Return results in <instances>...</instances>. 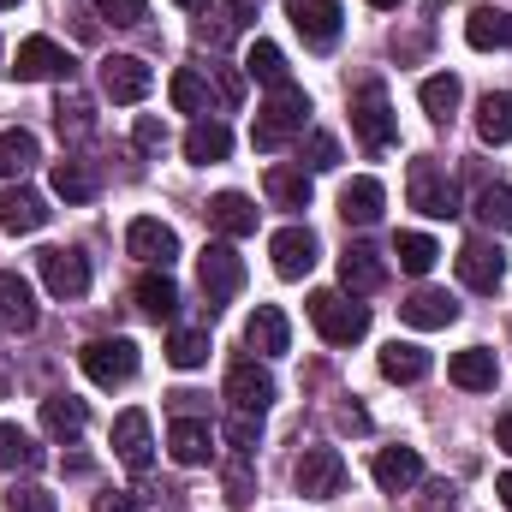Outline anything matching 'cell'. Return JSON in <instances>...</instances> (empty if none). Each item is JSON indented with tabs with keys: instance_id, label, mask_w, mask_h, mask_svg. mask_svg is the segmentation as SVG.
<instances>
[{
	"instance_id": "8fae6325",
	"label": "cell",
	"mask_w": 512,
	"mask_h": 512,
	"mask_svg": "<svg viewBox=\"0 0 512 512\" xmlns=\"http://www.w3.org/2000/svg\"><path fill=\"white\" fill-rule=\"evenodd\" d=\"M268 256H274V274H280V280H304V274L316 268L322 245H316L310 227H280V233L268 239Z\"/></svg>"
},
{
	"instance_id": "484cf974",
	"label": "cell",
	"mask_w": 512,
	"mask_h": 512,
	"mask_svg": "<svg viewBox=\"0 0 512 512\" xmlns=\"http://www.w3.org/2000/svg\"><path fill=\"white\" fill-rule=\"evenodd\" d=\"M387 280V262L370 245H346V256H340V286L352 292V298H364V292H376Z\"/></svg>"
},
{
	"instance_id": "83f0119b",
	"label": "cell",
	"mask_w": 512,
	"mask_h": 512,
	"mask_svg": "<svg viewBox=\"0 0 512 512\" xmlns=\"http://www.w3.org/2000/svg\"><path fill=\"white\" fill-rule=\"evenodd\" d=\"M167 453L179 459V465H209V423L203 417H173L167 423Z\"/></svg>"
},
{
	"instance_id": "ffe728a7",
	"label": "cell",
	"mask_w": 512,
	"mask_h": 512,
	"mask_svg": "<svg viewBox=\"0 0 512 512\" xmlns=\"http://www.w3.org/2000/svg\"><path fill=\"white\" fill-rule=\"evenodd\" d=\"M376 483H382L387 495L417 489V483H423V453H417V447H382V453H376Z\"/></svg>"
},
{
	"instance_id": "4dcf8cb0",
	"label": "cell",
	"mask_w": 512,
	"mask_h": 512,
	"mask_svg": "<svg viewBox=\"0 0 512 512\" xmlns=\"http://www.w3.org/2000/svg\"><path fill=\"white\" fill-rule=\"evenodd\" d=\"M465 42L471 48H512V12L507 6H477L471 18H465Z\"/></svg>"
},
{
	"instance_id": "5bb4252c",
	"label": "cell",
	"mask_w": 512,
	"mask_h": 512,
	"mask_svg": "<svg viewBox=\"0 0 512 512\" xmlns=\"http://www.w3.org/2000/svg\"><path fill=\"white\" fill-rule=\"evenodd\" d=\"M459 280H465L471 292H501V280H507V256H501V245L465 239V245H459Z\"/></svg>"
},
{
	"instance_id": "ba28073f",
	"label": "cell",
	"mask_w": 512,
	"mask_h": 512,
	"mask_svg": "<svg viewBox=\"0 0 512 512\" xmlns=\"http://www.w3.org/2000/svg\"><path fill=\"white\" fill-rule=\"evenodd\" d=\"M12 78H18V84L72 78V54H66L54 36H24V42H18V60H12Z\"/></svg>"
},
{
	"instance_id": "d4e9b609",
	"label": "cell",
	"mask_w": 512,
	"mask_h": 512,
	"mask_svg": "<svg viewBox=\"0 0 512 512\" xmlns=\"http://www.w3.org/2000/svg\"><path fill=\"white\" fill-rule=\"evenodd\" d=\"M382 203H387V191H382V179H352L346 191H340V215H346V227H376L382 221Z\"/></svg>"
},
{
	"instance_id": "74e56055",
	"label": "cell",
	"mask_w": 512,
	"mask_h": 512,
	"mask_svg": "<svg viewBox=\"0 0 512 512\" xmlns=\"http://www.w3.org/2000/svg\"><path fill=\"white\" fill-rule=\"evenodd\" d=\"M36 465H42V447L18 423H0V477L6 471H36Z\"/></svg>"
},
{
	"instance_id": "e575fe53",
	"label": "cell",
	"mask_w": 512,
	"mask_h": 512,
	"mask_svg": "<svg viewBox=\"0 0 512 512\" xmlns=\"http://www.w3.org/2000/svg\"><path fill=\"white\" fill-rule=\"evenodd\" d=\"M477 137L483 143H512V90H489L483 102H477Z\"/></svg>"
},
{
	"instance_id": "680465c9",
	"label": "cell",
	"mask_w": 512,
	"mask_h": 512,
	"mask_svg": "<svg viewBox=\"0 0 512 512\" xmlns=\"http://www.w3.org/2000/svg\"><path fill=\"white\" fill-rule=\"evenodd\" d=\"M495 495H501V507L512 512V471H507V477H501V483H495Z\"/></svg>"
},
{
	"instance_id": "f35d334b",
	"label": "cell",
	"mask_w": 512,
	"mask_h": 512,
	"mask_svg": "<svg viewBox=\"0 0 512 512\" xmlns=\"http://www.w3.org/2000/svg\"><path fill=\"white\" fill-rule=\"evenodd\" d=\"M245 72H251L256 84H268V90L292 84V72H286V54H280L274 42H262V36H256V42H251V54H245Z\"/></svg>"
},
{
	"instance_id": "5b68a950",
	"label": "cell",
	"mask_w": 512,
	"mask_h": 512,
	"mask_svg": "<svg viewBox=\"0 0 512 512\" xmlns=\"http://www.w3.org/2000/svg\"><path fill=\"white\" fill-rule=\"evenodd\" d=\"M197 286H203V298H209V316L245 286V262H239V251L233 245H203V256H197Z\"/></svg>"
},
{
	"instance_id": "c3c4849f",
	"label": "cell",
	"mask_w": 512,
	"mask_h": 512,
	"mask_svg": "<svg viewBox=\"0 0 512 512\" xmlns=\"http://www.w3.org/2000/svg\"><path fill=\"white\" fill-rule=\"evenodd\" d=\"M96 18H108V24L131 30V24H143V18H149V0H96Z\"/></svg>"
},
{
	"instance_id": "4316f807",
	"label": "cell",
	"mask_w": 512,
	"mask_h": 512,
	"mask_svg": "<svg viewBox=\"0 0 512 512\" xmlns=\"http://www.w3.org/2000/svg\"><path fill=\"white\" fill-rule=\"evenodd\" d=\"M137 310H143L149 322H173V316H179V286H173L167 268H149V274L137 280Z\"/></svg>"
},
{
	"instance_id": "6125c7cd",
	"label": "cell",
	"mask_w": 512,
	"mask_h": 512,
	"mask_svg": "<svg viewBox=\"0 0 512 512\" xmlns=\"http://www.w3.org/2000/svg\"><path fill=\"white\" fill-rule=\"evenodd\" d=\"M6 6H18V0H0V12H6Z\"/></svg>"
},
{
	"instance_id": "7402d4cb",
	"label": "cell",
	"mask_w": 512,
	"mask_h": 512,
	"mask_svg": "<svg viewBox=\"0 0 512 512\" xmlns=\"http://www.w3.org/2000/svg\"><path fill=\"white\" fill-rule=\"evenodd\" d=\"M399 316L411 322V328H447V322H459V304H453V292H435V286H417L405 304H399Z\"/></svg>"
},
{
	"instance_id": "836d02e7",
	"label": "cell",
	"mask_w": 512,
	"mask_h": 512,
	"mask_svg": "<svg viewBox=\"0 0 512 512\" xmlns=\"http://www.w3.org/2000/svg\"><path fill=\"white\" fill-rule=\"evenodd\" d=\"M54 191H60L66 203H96L102 173H96L90 161H60V167H54Z\"/></svg>"
},
{
	"instance_id": "2e32d148",
	"label": "cell",
	"mask_w": 512,
	"mask_h": 512,
	"mask_svg": "<svg viewBox=\"0 0 512 512\" xmlns=\"http://www.w3.org/2000/svg\"><path fill=\"white\" fill-rule=\"evenodd\" d=\"M268 405H274V376H268L262 364H233V370H227V411L262 417Z\"/></svg>"
},
{
	"instance_id": "30bf717a",
	"label": "cell",
	"mask_w": 512,
	"mask_h": 512,
	"mask_svg": "<svg viewBox=\"0 0 512 512\" xmlns=\"http://www.w3.org/2000/svg\"><path fill=\"white\" fill-rule=\"evenodd\" d=\"M149 90H155V72H149L137 54H114V60H102V96H108V102L131 108V102H143Z\"/></svg>"
},
{
	"instance_id": "f546056e",
	"label": "cell",
	"mask_w": 512,
	"mask_h": 512,
	"mask_svg": "<svg viewBox=\"0 0 512 512\" xmlns=\"http://www.w3.org/2000/svg\"><path fill=\"white\" fill-rule=\"evenodd\" d=\"M227 155H233V131L221 126V120H197V126L185 131V161L215 167V161H227Z\"/></svg>"
},
{
	"instance_id": "91938a15",
	"label": "cell",
	"mask_w": 512,
	"mask_h": 512,
	"mask_svg": "<svg viewBox=\"0 0 512 512\" xmlns=\"http://www.w3.org/2000/svg\"><path fill=\"white\" fill-rule=\"evenodd\" d=\"M370 6H376V12H393V6H399V0H370Z\"/></svg>"
},
{
	"instance_id": "1f68e13d",
	"label": "cell",
	"mask_w": 512,
	"mask_h": 512,
	"mask_svg": "<svg viewBox=\"0 0 512 512\" xmlns=\"http://www.w3.org/2000/svg\"><path fill=\"white\" fill-rule=\"evenodd\" d=\"M268 203L274 209H310V173L304 167H268Z\"/></svg>"
},
{
	"instance_id": "8992f818",
	"label": "cell",
	"mask_w": 512,
	"mask_h": 512,
	"mask_svg": "<svg viewBox=\"0 0 512 512\" xmlns=\"http://www.w3.org/2000/svg\"><path fill=\"white\" fill-rule=\"evenodd\" d=\"M352 131H358V143H364L370 155H382L387 143H393L399 120H393V108H387V90H382V84H364V90L352 96Z\"/></svg>"
},
{
	"instance_id": "3957f363",
	"label": "cell",
	"mask_w": 512,
	"mask_h": 512,
	"mask_svg": "<svg viewBox=\"0 0 512 512\" xmlns=\"http://www.w3.org/2000/svg\"><path fill=\"white\" fill-rule=\"evenodd\" d=\"M310 322L328 346H358L370 334V304H358L352 292H310Z\"/></svg>"
},
{
	"instance_id": "9c48e42d",
	"label": "cell",
	"mask_w": 512,
	"mask_h": 512,
	"mask_svg": "<svg viewBox=\"0 0 512 512\" xmlns=\"http://www.w3.org/2000/svg\"><path fill=\"white\" fill-rule=\"evenodd\" d=\"M114 459L126 465L131 477H143L149 471V459H155V435H149V411H120L114 417Z\"/></svg>"
},
{
	"instance_id": "7bdbcfd3",
	"label": "cell",
	"mask_w": 512,
	"mask_h": 512,
	"mask_svg": "<svg viewBox=\"0 0 512 512\" xmlns=\"http://www.w3.org/2000/svg\"><path fill=\"white\" fill-rule=\"evenodd\" d=\"M54 120H60L66 137H90V102H84L78 90H66V96L54 102Z\"/></svg>"
},
{
	"instance_id": "f907efd6",
	"label": "cell",
	"mask_w": 512,
	"mask_h": 512,
	"mask_svg": "<svg viewBox=\"0 0 512 512\" xmlns=\"http://www.w3.org/2000/svg\"><path fill=\"white\" fill-rule=\"evenodd\" d=\"M131 137H137V149H143V155H155V149H161V143H167V126H161V120H155V114H143V120H137V126H131Z\"/></svg>"
},
{
	"instance_id": "ee69618b",
	"label": "cell",
	"mask_w": 512,
	"mask_h": 512,
	"mask_svg": "<svg viewBox=\"0 0 512 512\" xmlns=\"http://www.w3.org/2000/svg\"><path fill=\"white\" fill-rule=\"evenodd\" d=\"M221 483H227V507H245L251 501V453H233L227 459V471H221Z\"/></svg>"
},
{
	"instance_id": "8d00e7d4",
	"label": "cell",
	"mask_w": 512,
	"mask_h": 512,
	"mask_svg": "<svg viewBox=\"0 0 512 512\" xmlns=\"http://www.w3.org/2000/svg\"><path fill=\"white\" fill-rule=\"evenodd\" d=\"M167 364L173 370H203L209 364V328H173L167 334Z\"/></svg>"
},
{
	"instance_id": "277c9868",
	"label": "cell",
	"mask_w": 512,
	"mask_h": 512,
	"mask_svg": "<svg viewBox=\"0 0 512 512\" xmlns=\"http://www.w3.org/2000/svg\"><path fill=\"white\" fill-rule=\"evenodd\" d=\"M292 489H298L304 501H334V495L346 489V459H340L334 447H304L298 465H292Z\"/></svg>"
},
{
	"instance_id": "f5cc1de1",
	"label": "cell",
	"mask_w": 512,
	"mask_h": 512,
	"mask_svg": "<svg viewBox=\"0 0 512 512\" xmlns=\"http://www.w3.org/2000/svg\"><path fill=\"white\" fill-rule=\"evenodd\" d=\"M96 512H143V501L126 495V489H114V495H96Z\"/></svg>"
},
{
	"instance_id": "f1b7e54d",
	"label": "cell",
	"mask_w": 512,
	"mask_h": 512,
	"mask_svg": "<svg viewBox=\"0 0 512 512\" xmlns=\"http://www.w3.org/2000/svg\"><path fill=\"white\" fill-rule=\"evenodd\" d=\"M376 370H382L387 382H423L429 376V352L411 346V340H387L382 352H376Z\"/></svg>"
},
{
	"instance_id": "d6a6232c",
	"label": "cell",
	"mask_w": 512,
	"mask_h": 512,
	"mask_svg": "<svg viewBox=\"0 0 512 512\" xmlns=\"http://www.w3.org/2000/svg\"><path fill=\"white\" fill-rule=\"evenodd\" d=\"M42 161V143L30 137V131H0V179H24L30 167Z\"/></svg>"
},
{
	"instance_id": "d590c367",
	"label": "cell",
	"mask_w": 512,
	"mask_h": 512,
	"mask_svg": "<svg viewBox=\"0 0 512 512\" xmlns=\"http://www.w3.org/2000/svg\"><path fill=\"white\" fill-rule=\"evenodd\" d=\"M459 96H465V90H459V78H453V72H435V78H423V84H417V102H423V114H429V120H453Z\"/></svg>"
},
{
	"instance_id": "11a10c76",
	"label": "cell",
	"mask_w": 512,
	"mask_h": 512,
	"mask_svg": "<svg viewBox=\"0 0 512 512\" xmlns=\"http://www.w3.org/2000/svg\"><path fill=\"white\" fill-rule=\"evenodd\" d=\"M221 96H227V102H239V96H245V78H239L233 66H221Z\"/></svg>"
},
{
	"instance_id": "ab89813d",
	"label": "cell",
	"mask_w": 512,
	"mask_h": 512,
	"mask_svg": "<svg viewBox=\"0 0 512 512\" xmlns=\"http://www.w3.org/2000/svg\"><path fill=\"white\" fill-rule=\"evenodd\" d=\"M393 256H399L405 274H429V268L441 262V245H435L429 233H399V239H393Z\"/></svg>"
},
{
	"instance_id": "db71d44e",
	"label": "cell",
	"mask_w": 512,
	"mask_h": 512,
	"mask_svg": "<svg viewBox=\"0 0 512 512\" xmlns=\"http://www.w3.org/2000/svg\"><path fill=\"white\" fill-rule=\"evenodd\" d=\"M256 12H262V0H227V18H233V30H239V24H256Z\"/></svg>"
},
{
	"instance_id": "94428289",
	"label": "cell",
	"mask_w": 512,
	"mask_h": 512,
	"mask_svg": "<svg viewBox=\"0 0 512 512\" xmlns=\"http://www.w3.org/2000/svg\"><path fill=\"white\" fill-rule=\"evenodd\" d=\"M179 6H185V12H197V6H203V0H179Z\"/></svg>"
},
{
	"instance_id": "4fadbf2b",
	"label": "cell",
	"mask_w": 512,
	"mask_h": 512,
	"mask_svg": "<svg viewBox=\"0 0 512 512\" xmlns=\"http://www.w3.org/2000/svg\"><path fill=\"white\" fill-rule=\"evenodd\" d=\"M286 18H292V30L310 48H334L340 42V0H286Z\"/></svg>"
},
{
	"instance_id": "44dd1931",
	"label": "cell",
	"mask_w": 512,
	"mask_h": 512,
	"mask_svg": "<svg viewBox=\"0 0 512 512\" xmlns=\"http://www.w3.org/2000/svg\"><path fill=\"white\" fill-rule=\"evenodd\" d=\"M209 227H215L221 239H251L256 233V203L245 191H221V197L209 203Z\"/></svg>"
},
{
	"instance_id": "603a6c76",
	"label": "cell",
	"mask_w": 512,
	"mask_h": 512,
	"mask_svg": "<svg viewBox=\"0 0 512 512\" xmlns=\"http://www.w3.org/2000/svg\"><path fill=\"white\" fill-rule=\"evenodd\" d=\"M84 423H90V405H84L78 393H48V399H42V429H48L54 441H78Z\"/></svg>"
},
{
	"instance_id": "9f6ffc18",
	"label": "cell",
	"mask_w": 512,
	"mask_h": 512,
	"mask_svg": "<svg viewBox=\"0 0 512 512\" xmlns=\"http://www.w3.org/2000/svg\"><path fill=\"white\" fill-rule=\"evenodd\" d=\"M495 447H501V453H512V411H501V417H495Z\"/></svg>"
},
{
	"instance_id": "b9f144b4",
	"label": "cell",
	"mask_w": 512,
	"mask_h": 512,
	"mask_svg": "<svg viewBox=\"0 0 512 512\" xmlns=\"http://www.w3.org/2000/svg\"><path fill=\"white\" fill-rule=\"evenodd\" d=\"M477 221L495 227V233H512V185H483L477 191Z\"/></svg>"
},
{
	"instance_id": "d6986e66",
	"label": "cell",
	"mask_w": 512,
	"mask_h": 512,
	"mask_svg": "<svg viewBox=\"0 0 512 512\" xmlns=\"http://www.w3.org/2000/svg\"><path fill=\"white\" fill-rule=\"evenodd\" d=\"M447 376H453V387H465V393H495V382H501V364H495V352L465 346V352H453Z\"/></svg>"
},
{
	"instance_id": "cb8c5ba5",
	"label": "cell",
	"mask_w": 512,
	"mask_h": 512,
	"mask_svg": "<svg viewBox=\"0 0 512 512\" xmlns=\"http://www.w3.org/2000/svg\"><path fill=\"white\" fill-rule=\"evenodd\" d=\"M245 346L262 352V358H280L286 346H292V328H286V316L274 310V304H256L251 322H245Z\"/></svg>"
},
{
	"instance_id": "ac0fdd59",
	"label": "cell",
	"mask_w": 512,
	"mask_h": 512,
	"mask_svg": "<svg viewBox=\"0 0 512 512\" xmlns=\"http://www.w3.org/2000/svg\"><path fill=\"white\" fill-rule=\"evenodd\" d=\"M42 227H48V203L36 191H24V185L0 191V233L24 239V233H42Z\"/></svg>"
},
{
	"instance_id": "6da1fadb",
	"label": "cell",
	"mask_w": 512,
	"mask_h": 512,
	"mask_svg": "<svg viewBox=\"0 0 512 512\" xmlns=\"http://www.w3.org/2000/svg\"><path fill=\"white\" fill-rule=\"evenodd\" d=\"M405 203L417 215H429V221H447V215H459V185H453V173L435 155H417L405 167Z\"/></svg>"
},
{
	"instance_id": "bcb514c9",
	"label": "cell",
	"mask_w": 512,
	"mask_h": 512,
	"mask_svg": "<svg viewBox=\"0 0 512 512\" xmlns=\"http://www.w3.org/2000/svg\"><path fill=\"white\" fill-rule=\"evenodd\" d=\"M256 441H262V417L227 411V447H233V453H256Z\"/></svg>"
},
{
	"instance_id": "e0dca14e",
	"label": "cell",
	"mask_w": 512,
	"mask_h": 512,
	"mask_svg": "<svg viewBox=\"0 0 512 512\" xmlns=\"http://www.w3.org/2000/svg\"><path fill=\"white\" fill-rule=\"evenodd\" d=\"M36 286L24 280V274H12V268H0V328L6 334H30L36 328Z\"/></svg>"
},
{
	"instance_id": "60d3db41",
	"label": "cell",
	"mask_w": 512,
	"mask_h": 512,
	"mask_svg": "<svg viewBox=\"0 0 512 512\" xmlns=\"http://www.w3.org/2000/svg\"><path fill=\"white\" fill-rule=\"evenodd\" d=\"M167 96H173V108H179V114H203V108H209V84H203V72H197V66H179V72H173V84H167Z\"/></svg>"
},
{
	"instance_id": "9a60e30c",
	"label": "cell",
	"mask_w": 512,
	"mask_h": 512,
	"mask_svg": "<svg viewBox=\"0 0 512 512\" xmlns=\"http://www.w3.org/2000/svg\"><path fill=\"white\" fill-rule=\"evenodd\" d=\"M36 268H42V286L54 298H84L90 292V256L84 251H42Z\"/></svg>"
},
{
	"instance_id": "7c38bea8",
	"label": "cell",
	"mask_w": 512,
	"mask_h": 512,
	"mask_svg": "<svg viewBox=\"0 0 512 512\" xmlns=\"http://www.w3.org/2000/svg\"><path fill=\"white\" fill-rule=\"evenodd\" d=\"M126 251L137 262H149V268H173V256H179V233L167 227V221H155V215H137L126 227Z\"/></svg>"
},
{
	"instance_id": "f6af8a7d",
	"label": "cell",
	"mask_w": 512,
	"mask_h": 512,
	"mask_svg": "<svg viewBox=\"0 0 512 512\" xmlns=\"http://www.w3.org/2000/svg\"><path fill=\"white\" fill-rule=\"evenodd\" d=\"M298 155H304V167H310V173H328V167H340V143H334L328 131H310Z\"/></svg>"
},
{
	"instance_id": "6f0895ef",
	"label": "cell",
	"mask_w": 512,
	"mask_h": 512,
	"mask_svg": "<svg viewBox=\"0 0 512 512\" xmlns=\"http://www.w3.org/2000/svg\"><path fill=\"white\" fill-rule=\"evenodd\" d=\"M340 423H346V429H370V417H364L358 405H346V411H340Z\"/></svg>"
},
{
	"instance_id": "52a82bcc",
	"label": "cell",
	"mask_w": 512,
	"mask_h": 512,
	"mask_svg": "<svg viewBox=\"0 0 512 512\" xmlns=\"http://www.w3.org/2000/svg\"><path fill=\"white\" fill-rule=\"evenodd\" d=\"M78 364H84V376L96 387H126L137 376V346L131 340H90L78 352Z\"/></svg>"
},
{
	"instance_id": "7dc6e473",
	"label": "cell",
	"mask_w": 512,
	"mask_h": 512,
	"mask_svg": "<svg viewBox=\"0 0 512 512\" xmlns=\"http://www.w3.org/2000/svg\"><path fill=\"white\" fill-rule=\"evenodd\" d=\"M6 512H60V501L48 489H36V483H12L6 489Z\"/></svg>"
},
{
	"instance_id": "681fc988",
	"label": "cell",
	"mask_w": 512,
	"mask_h": 512,
	"mask_svg": "<svg viewBox=\"0 0 512 512\" xmlns=\"http://www.w3.org/2000/svg\"><path fill=\"white\" fill-rule=\"evenodd\" d=\"M417 512H459V489H453V483H423Z\"/></svg>"
},
{
	"instance_id": "7a4b0ae2",
	"label": "cell",
	"mask_w": 512,
	"mask_h": 512,
	"mask_svg": "<svg viewBox=\"0 0 512 512\" xmlns=\"http://www.w3.org/2000/svg\"><path fill=\"white\" fill-rule=\"evenodd\" d=\"M304 120H310V96H304L298 84H280V90H268V102L256 108L251 143L256 149H280L286 137H304Z\"/></svg>"
},
{
	"instance_id": "816d5d0a",
	"label": "cell",
	"mask_w": 512,
	"mask_h": 512,
	"mask_svg": "<svg viewBox=\"0 0 512 512\" xmlns=\"http://www.w3.org/2000/svg\"><path fill=\"white\" fill-rule=\"evenodd\" d=\"M227 36H233V18H221V24L197 18V42H209V48H227Z\"/></svg>"
}]
</instances>
